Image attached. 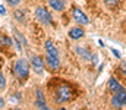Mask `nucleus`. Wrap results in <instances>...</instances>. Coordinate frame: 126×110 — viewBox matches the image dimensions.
Segmentation results:
<instances>
[{
    "instance_id": "24",
    "label": "nucleus",
    "mask_w": 126,
    "mask_h": 110,
    "mask_svg": "<svg viewBox=\"0 0 126 110\" xmlns=\"http://www.w3.org/2000/svg\"><path fill=\"white\" fill-rule=\"evenodd\" d=\"M3 106H4V101H3V98L0 97V107H3Z\"/></svg>"
},
{
    "instance_id": "21",
    "label": "nucleus",
    "mask_w": 126,
    "mask_h": 110,
    "mask_svg": "<svg viewBox=\"0 0 126 110\" xmlns=\"http://www.w3.org/2000/svg\"><path fill=\"white\" fill-rule=\"evenodd\" d=\"M120 69H122L123 75L126 76V62H122V65H120Z\"/></svg>"
},
{
    "instance_id": "4",
    "label": "nucleus",
    "mask_w": 126,
    "mask_h": 110,
    "mask_svg": "<svg viewBox=\"0 0 126 110\" xmlns=\"http://www.w3.org/2000/svg\"><path fill=\"white\" fill-rule=\"evenodd\" d=\"M31 66H32V69H34V72L41 75V73L44 72L46 62H44L43 57H40V56H34V57L31 59Z\"/></svg>"
},
{
    "instance_id": "2",
    "label": "nucleus",
    "mask_w": 126,
    "mask_h": 110,
    "mask_svg": "<svg viewBox=\"0 0 126 110\" xmlns=\"http://www.w3.org/2000/svg\"><path fill=\"white\" fill-rule=\"evenodd\" d=\"M15 73H16V76H19L21 79L28 78V75H30V65H28V62L24 60V59H19V60L15 63Z\"/></svg>"
},
{
    "instance_id": "8",
    "label": "nucleus",
    "mask_w": 126,
    "mask_h": 110,
    "mask_svg": "<svg viewBox=\"0 0 126 110\" xmlns=\"http://www.w3.org/2000/svg\"><path fill=\"white\" fill-rule=\"evenodd\" d=\"M44 47H46V51H47V54H51V56H59V51H57V48L54 47V44H53L50 40H47V41H46Z\"/></svg>"
},
{
    "instance_id": "16",
    "label": "nucleus",
    "mask_w": 126,
    "mask_h": 110,
    "mask_svg": "<svg viewBox=\"0 0 126 110\" xmlns=\"http://www.w3.org/2000/svg\"><path fill=\"white\" fill-rule=\"evenodd\" d=\"M109 7H116L117 4H119V0H103Z\"/></svg>"
},
{
    "instance_id": "11",
    "label": "nucleus",
    "mask_w": 126,
    "mask_h": 110,
    "mask_svg": "<svg viewBox=\"0 0 126 110\" xmlns=\"http://www.w3.org/2000/svg\"><path fill=\"white\" fill-rule=\"evenodd\" d=\"M35 106L40 107V109H47V104L44 101V97H43V93L40 90H37V101H35Z\"/></svg>"
},
{
    "instance_id": "13",
    "label": "nucleus",
    "mask_w": 126,
    "mask_h": 110,
    "mask_svg": "<svg viewBox=\"0 0 126 110\" xmlns=\"http://www.w3.org/2000/svg\"><path fill=\"white\" fill-rule=\"evenodd\" d=\"M76 53H78L82 59H85V60H91V53H90L88 50H85L84 47H76Z\"/></svg>"
},
{
    "instance_id": "15",
    "label": "nucleus",
    "mask_w": 126,
    "mask_h": 110,
    "mask_svg": "<svg viewBox=\"0 0 126 110\" xmlns=\"http://www.w3.org/2000/svg\"><path fill=\"white\" fill-rule=\"evenodd\" d=\"M13 16H15V19H16V21L24 22V13H22L21 10H15V12H13Z\"/></svg>"
},
{
    "instance_id": "6",
    "label": "nucleus",
    "mask_w": 126,
    "mask_h": 110,
    "mask_svg": "<svg viewBox=\"0 0 126 110\" xmlns=\"http://www.w3.org/2000/svg\"><path fill=\"white\" fill-rule=\"evenodd\" d=\"M46 65L51 69V71H57L60 68V60H59V56H51V54H46V59H44Z\"/></svg>"
},
{
    "instance_id": "23",
    "label": "nucleus",
    "mask_w": 126,
    "mask_h": 110,
    "mask_svg": "<svg viewBox=\"0 0 126 110\" xmlns=\"http://www.w3.org/2000/svg\"><path fill=\"white\" fill-rule=\"evenodd\" d=\"M0 13H1V15H4V13H6V9H4L3 6H0Z\"/></svg>"
},
{
    "instance_id": "3",
    "label": "nucleus",
    "mask_w": 126,
    "mask_h": 110,
    "mask_svg": "<svg viewBox=\"0 0 126 110\" xmlns=\"http://www.w3.org/2000/svg\"><path fill=\"white\" fill-rule=\"evenodd\" d=\"M35 16L38 18V21H40L41 24L50 25V24L53 22V18H51L50 12H48L46 7H43V6H40V7H37V9H35Z\"/></svg>"
},
{
    "instance_id": "22",
    "label": "nucleus",
    "mask_w": 126,
    "mask_h": 110,
    "mask_svg": "<svg viewBox=\"0 0 126 110\" xmlns=\"http://www.w3.org/2000/svg\"><path fill=\"white\" fill-rule=\"evenodd\" d=\"M19 1H21V0H7V3H9L10 6H16Z\"/></svg>"
},
{
    "instance_id": "19",
    "label": "nucleus",
    "mask_w": 126,
    "mask_h": 110,
    "mask_svg": "<svg viewBox=\"0 0 126 110\" xmlns=\"http://www.w3.org/2000/svg\"><path fill=\"white\" fill-rule=\"evenodd\" d=\"M91 62H93V65L97 66L98 63H100V59H98V56L97 54H91Z\"/></svg>"
},
{
    "instance_id": "12",
    "label": "nucleus",
    "mask_w": 126,
    "mask_h": 110,
    "mask_svg": "<svg viewBox=\"0 0 126 110\" xmlns=\"http://www.w3.org/2000/svg\"><path fill=\"white\" fill-rule=\"evenodd\" d=\"M114 97L120 101L122 106H126V91H125V88H120L117 93H114Z\"/></svg>"
},
{
    "instance_id": "14",
    "label": "nucleus",
    "mask_w": 126,
    "mask_h": 110,
    "mask_svg": "<svg viewBox=\"0 0 126 110\" xmlns=\"http://www.w3.org/2000/svg\"><path fill=\"white\" fill-rule=\"evenodd\" d=\"M0 41H1V44H4V46H12V41H10V38L7 35H4V34H1V37H0Z\"/></svg>"
},
{
    "instance_id": "7",
    "label": "nucleus",
    "mask_w": 126,
    "mask_h": 110,
    "mask_svg": "<svg viewBox=\"0 0 126 110\" xmlns=\"http://www.w3.org/2000/svg\"><path fill=\"white\" fill-rule=\"evenodd\" d=\"M69 37H70L72 40H79V38H82V37H84V30H82V28L75 27V28H72V30L69 31Z\"/></svg>"
},
{
    "instance_id": "5",
    "label": "nucleus",
    "mask_w": 126,
    "mask_h": 110,
    "mask_svg": "<svg viewBox=\"0 0 126 110\" xmlns=\"http://www.w3.org/2000/svg\"><path fill=\"white\" fill-rule=\"evenodd\" d=\"M72 18H73L78 24H81V25H87V24L90 22L88 16H87L81 9H78V7H75V9L72 10Z\"/></svg>"
},
{
    "instance_id": "18",
    "label": "nucleus",
    "mask_w": 126,
    "mask_h": 110,
    "mask_svg": "<svg viewBox=\"0 0 126 110\" xmlns=\"http://www.w3.org/2000/svg\"><path fill=\"white\" fill-rule=\"evenodd\" d=\"M6 88V79L3 76V73L0 72V90H4Z\"/></svg>"
},
{
    "instance_id": "17",
    "label": "nucleus",
    "mask_w": 126,
    "mask_h": 110,
    "mask_svg": "<svg viewBox=\"0 0 126 110\" xmlns=\"http://www.w3.org/2000/svg\"><path fill=\"white\" fill-rule=\"evenodd\" d=\"M15 35L18 37V40H19V41H21L22 44H25V46H27V40L24 38V35H22V34H21L19 31H16V30H15Z\"/></svg>"
},
{
    "instance_id": "10",
    "label": "nucleus",
    "mask_w": 126,
    "mask_h": 110,
    "mask_svg": "<svg viewBox=\"0 0 126 110\" xmlns=\"http://www.w3.org/2000/svg\"><path fill=\"white\" fill-rule=\"evenodd\" d=\"M48 4L51 6V9H54L57 12H62L63 9H64V1L63 0H50Z\"/></svg>"
},
{
    "instance_id": "1",
    "label": "nucleus",
    "mask_w": 126,
    "mask_h": 110,
    "mask_svg": "<svg viewBox=\"0 0 126 110\" xmlns=\"http://www.w3.org/2000/svg\"><path fill=\"white\" fill-rule=\"evenodd\" d=\"M72 90L70 87L67 85H59L54 91V101L57 104H63V103H67L72 100Z\"/></svg>"
},
{
    "instance_id": "20",
    "label": "nucleus",
    "mask_w": 126,
    "mask_h": 110,
    "mask_svg": "<svg viewBox=\"0 0 126 110\" xmlns=\"http://www.w3.org/2000/svg\"><path fill=\"white\" fill-rule=\"evenodd\" d=\"M111 103H113V106H114V107H122L120 101H119V100H117V98H116L114 95H113V98H111Z\"/></svg>"
},
{
    "instance_id": "9",
    "label": "nucleus",
    "mask_w": 126,
    "mask_h": 110,
    "mask_svg": "<svg viewBox=\"0 0 126 110\" xmlns=\"http://www.w3.org/2000/svg\"><path fill=\"white\" fill-rule=\"evenodd\" d=\"M109 88H110V91L114 94V93H117V91H119L120 88H123V87L117 82L116 78H110V79H109Z\"/></svg>"
}]
</instances>
